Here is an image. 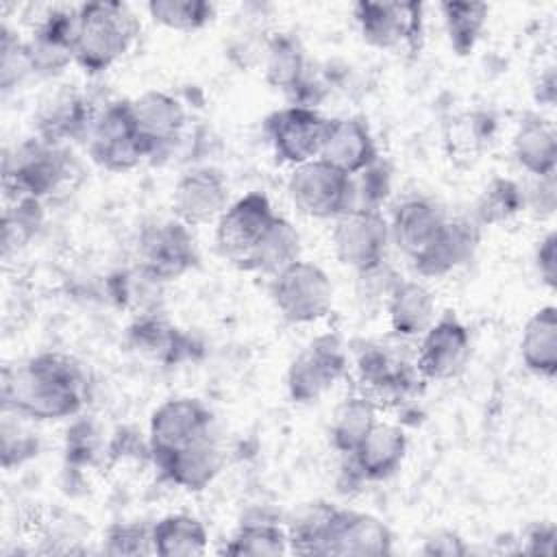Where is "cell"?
I'll list each match as a JSON object with an SVG mask.
<instances>
[{"label": "cell", "mask_w": 557, "mask_h": 557, "mask_svg": "<svg viewBox=\"0 0 557 557\" xmlns=\"http://www.w3.org/2000/svg\"><path fill=\"white\" fill-rule=\"evenodd\" d=\"M87 400V376L67 355L39 352L4 370L2 407L20 418L63 420Z\"/></svg>", "instance_id": "cell-1"}, {"label": "cell", "mask_w": 557, "mask_h": 557, "mask_svg": "<svg viewBox=\"0 0 557 557\" xmlns=\"http://www.w3.org/2000/svg\"><path fill=\"white\" fill-rule=\"evenodd\" d=\"M139 33L135 13L124 2H85L76 9L74 63L87 74L115 65Z\"/></svg>", "instance_id": "cell-2"}, {"label": "cell", "mask_w": 557, "mask_h": 557, "mask_svg": "<svg viewBox=\"0 0 557 557\" xmlns=\"http://www.w3.org/2000/svg\"><path fill=\"white\" fill-rule=\"evenodd\" d=\"M74 174L70 154L41 137H33L4 159V189L13 200H37L61 191Z\"/></svg>", "instance_id": "cell-3"}, {"label": "cell", "mask_w": 557, "mask_h": 557, "mask_svg": "<svg viewBox=\"0 0 557 557\" xmlns=\"http://www.w3.org/2000/svg\"><path fill=\"white\" fill-rule=\"evenodd\" d=\"M87 150L94 163L109 172H128L152 157V146L137 126L131 100H113L96 113Z\"/></svg>", "instance_id": "cell-4"}, {"label": "cell", "mask_w": 557, "mask_h": 557, "mask_svg": "<svg viewBox=\"0 0 557 557\" xmlns=\"http://www.w3.org/2000/svg\"><path fill=\"white\" fill-rule=\"evenodd\" d=\"M276 213L261 191H248L226 207L215 222V248L218 252L239 270L252 268V259Z\"/></svg>", "instance_id": "cell-5"}, {"label": "cell", "mask_w": 557, "mask_h": 557, "mask_svg": "<svg viewBox=\"0 0 557 557\" xmlns=\"http://www.w3.org/2000/svg\"><path fill=\"white\" fill-rule=\"evenodd\" d=\"M270 296L281 318L292 324L318 322L333 307V285L326 272L302 259L272 276Z\"/></svg>", "instance_id": "cell-6"}, {"label": "cell", "mask_w": 557, "mask_h": 557, "mask_svg": "<svg viewBox=\"0 0 557 557\" xmlns=\"http://www.w3.org/2000/svg\"><path fill=\"white\" fill-rule=\"evenodd\" d=\"M287 191L294 207L309 218L337 220L352 209V176L320 157L294 168Z\"/></svg>", "instance_id": "cell-7"}, {"label": "cell", "mask_w": 557, "mask_h": 557, "mask_svg": "<svg viewBox=\"0 0 557 557\" xmlns=\"http://www.w3.org/2000/svg\"><path fill=\"white\" fill-rule=\"evenodd\" d=\"M198 246L181 220L146 224L137 237L139 272L150 281H176L198 263Z\"/></svg>", "instance_id": "cell-8"}, {"label": "cell", "mask_w": 557, "mask_h": 557, "mask_svg": "<svg viewBox=\"0 0 557 557\" xmlns=\"http://www.w3.org/2000/svg\"><path fill=\"white\" fill-rule=\"evenodd\" d=\"M213 437V416L198 398H170L161 403L148 426L152 461Z\"/></svg>", "instance_id": "cell-9"}, {"label": "cell", "mask_w": 557, "mask_h": 557, "mask_svg": "<svg viewBox=\"0 0 557 557\" xmlns=\"http://www.w3.org/2000/svg\"><path fill=\"white\" fill-rule=\"evenodd\" d=\"M348 357L337 335H320L309 342L285 374L287 394L294 403H315L346 374Z\"/></svg>", "instance_id": "cell-10"}, {"label": "cell", "mask_w": 557, "mask_h": 557, "mask_svg": "<svg viewBox=\"0 0 557 557\" xmlns=\"http://www.w3.org/2000/svg\"><path fill=\"white\" fill-rule=\"evenodd\" d=\"M389 222L381 211L352 209L335 220L333 250L342 265L357 274L372 272L385 263L389 246Z\"/></svg>", "instance_id": "cell-11"}, {"label": "cell", "mask_w": 557, "mask_h": 557, "mask_svg": "<svg viewBox=\"0 0 557 557\" xmlns=\"http://www.w3.org/2000/svg\"><path fill=\"white\" fill-rule=\"evenodd\" d=\"M366 44L381 50L420 46L424 33V7L420 2H357L352 7Z\"/></svg>", "instance_id": "cell-12"}, {"label": "cell", "mask_w": 557, "mask_h": 557, "mask_svg": "<svg viewBox=\"0 0 557 557\" xmlns=\"http://www.w3.org/2000/svg\"><path fill=\"white\" fill-rule=\"evenodd\" d=\"M329 120L311 107L289 104L265 117V133L278 161L302 165L320 157Z\"/></svg>", "instance_id": "cell-13"}, {"label": "cell", "mask_w": 557, "mask_h": 557, "mask_svg": "<svg viewBox=\"0 0 557 557\" xmlns=\"http://www.w3.org/2000/svg\"><path fill=\"white\" fill-rule=\"evenodd\" d=\"M416 370L422 381H448L457 376L470 357V333L450 311L437 318L422 335Z\"/></svg>", "instance_id": "cell-14"}, {"label": "cell", "mask_w": 557, "mask_h": 557, "mask_svg": "<svg viewBox=\"0 0 557 557\" xmlns=\"http://www.w3.org/2000/svg\"><path fill=\"white\" fill-rule=\"evenodd\" d=\"M231 189L226 176L211 165L185 172L172 194L174 218L187 226H202L218 222L231 205Z\"/></svg>", "instance_id": "cell-15"}, {"label": "cell", "mask_w": 557, "mask_h": 557, "mask_svg": "<svg viewBox=\"0 0 557 557\" xmlns=\"http://www.w3.org/2000/svg\"><path fill=\"white\" fill-rule=\"evenodd\" d=\"M265 81L289 96L292 104L311 107L322 98V87L309 74L305 48L294 35L276 33L265 48Z\"/></svg>", "instance_id": "cell-16"}, {"label": "cell", "mask_w": 557, "mask_h": 557, "mask_svg": "<svg viewBox=\"0 0 557 557\" xmlns=\"http://www.w3.org/2000/svg\"><path fill=\"white\" fill-rule=\"evenodd\" d=\"M357 372L363 385L361 394L372 398L379 407L385 400L398 403L407 398L413 392L416 383L422 381L416 363H407L405 359L379 344H370L361 350L357 359Z\"/></svg>", "instance_id": "cell-17"}, {"label": "cell", "mask_w": 557, "mask_h": 557, "mask_svg": "<svg viewBox=\"0 0 557 557\" xmlns=\"http://www.w3.org/2000/svg\"><path fill=\"white\" fill-rule=\"evenodd\" d=\"M76 9H52L24 44L30 72L52 76L74 61Z\"/></svg>", "instance_id": "cell-18"}, {"label": "cell", "mask_w": 557, "mask_h": 557, "mask_svg": "<svg viewBox=\"0 0 557 557\" xmlns=\"http://www.w3.org/2000/svg\"><path fill=\"white\" fill-rule=\"evenodd\" d=\"M320 159L355 176L379 161V148L363 120L335 117L329 120Z\"/></svg>", "instance_id": "cell-19"}, {"label": "cell", "mask_w": 557, "mask_h": 557, "mask_svg": "<svg viewBox=\"0 0 557 557\" xmlns=\"http://www.w3.org/2000/svg\"><path fill=\"white\" fill-rule=\"evenodd\" d=\"M446 213L429 198H407L394 209L389 239L409 259H418L446 224Z\"/></svg>", "instance_id": "cell-20"}, {"label": "cell", "mask_w": 557, "mask_h": 557, "mask_svg": "<svg viewBox=\"0 0 557 557\" xmlns=\"http://www.w3.org/2000/svg\"><path fill=\"white\" fill-rule=\"evenodd\" d=\"M407 435L398 424L376 422L366 440L348 455L350 470L359 481H385L403 466Z\"/></svg>", "instance_id": "cell-21"}, {"label": "cell", "mask_w": 557, "mask_h": 557, "mask_svg": "<svg viewBox=\"0 0 557 557\" xmlns=\"http://www.w3.org/2000/svg\"><path fill=\"white\" fill-rule=\"evenodd\" d=\"M479 244V228L466 218H448L433 244L411 261L420 276L437 278L470 261Z\"/></svg>", "instance_id": "cell-22"}, {"label": "cell", "mask_w": 557, "mask_h": 557, "mask_svg": "<svg viewBox=\"0 0 557 557\" xmlns=\"http://www.w3.org/2000/svg\"><path fill=\"white\" fill-rule=\"evenodd\" d=\"M394 535L389 527L372 513L337 509L329 555H387Z\"/></svg>", "instance_id": "cell-23"}, {"label": "cell", "mask_w": 557, "mask_h": 557, "mask_svg": "<svg viewBox=\"0 0 557 557\" xmlns=\"http://www.w3.org/2000/svg\"><path fill=\"white\" fill-rule=\"evenodd\" d=\"M126 344L141 357L176 366L191 359L194 339L157 315H141L126 329Z\"/></svg>", "instance_id": "cell-24"}, {"label": "cell", "mask_w": 557, "mask_h": 557, "mask_svg": "<svg viewBox=\"0 0 557 557\" xmlns=\"http://www.w3.org/2000/svg\"><path fill=\"white\" fill-rule=\"evenodd\" d=\"M94 120L89 102L72 89L52 94L37 111L39 137L57 146L65 139H87Z\"/></svg>", "instance_id": "cell-25"}, {"label": "cell", "mask_w": 557, "mask_h": 557, "mask_svg": "<svg viewBox=\"0 0 557 557\" xmlns=\"http://www.w3.org/2000/svg\"><path fill=\"white\" fill-rule=\"evenodd\" d=\"M131 102L137 126L152 146V157L170 148L181 137L187 113L174 96L152 89Z\"/></svg>", "instance_id": "cell-26"}, {"label": "cell", "mask_w": 557, "mask_h": 557, "mask_svg": "<svg viewBox=\"0 0 557 557\" xmlns=\"http://www.w3.org/2000/svg\"><path fill=\"white\" fill-rule=\"evenodd\" d=\"M163 479L187 492H202L222 468V455L213 437L154 461Z\"/></svg>", "instance_id": "cell-27"}, {"label": "cell", "mask_w": 557, "mask_h": 557, "mask_svg": "<svg viewBox=\"0 0 557 557\" xmlns=\"http://www.w3.org/2000/svg\"><path fill=\"white\" fill-rule=\"evenodd\" d=\"M389 326L398 337H418L435 322L433 294L416 281H396L387 294Z\"/></svg>", "instance_id": "cell-28"}, {"label": "cell", "mask_w": 557, "mask_h": 557, "mask_svg": "<svg viewBox=\"0 0 557 557\" xmlns=\"http://www.w3.org/2000/svg\"><path fill=\"white\" fill-rule=\"evenodd\" d=\"M513 157L531 176H555L557 137L553 124L540 115H527L513 135Z\"/></svg>", "instance_id": "cell-29"}, {"label": "cell", "mask_w": 557, "mask_h": 557, "mask_svg": "<svg viewBox=\"0 0 557 557\" xmlns=\"http://www.w3.org/2000/svg\"><path fill=\"white\" fill-rule=\"evenodd\" d=\"M522 363L529 372L553 379L557 372V309L553 305L540 307L524 326L520 339Z\"/></svg>", "instance_id": "cell-30"}, {"label": "cell", "mask_w": 557, "mask_h": 557, "mask_svg": "<svg viewBox=\"0 0 557 557\" xmlns=\"http://www.w3.org/2000/svg\"><path fill=\"white\" fill-rule=\"evenodd\" d=\"M152 553L161 557H194L209 546L205 524L189 513H170L150 527Z\"/></svg>", "instance_id": "cell-31"}, {"label": "cell", "mask_w": 557, "mask_h": 557, "mask_svg": "<svg viewBox=\"0 0 557 557\" xmlns=\"http://www.w3.org/2000/svg\"><path fill=\"white\" fill-rule=\"evenodd\" d=\"M337 509L339 507L322 500L307 503L296 509L294 518L285 527L289 537V550L298 555H329V542Z\"/></svg>", "instance_id": "cell-32"}, {"label": "cell", "mask_w": 557, "mask_h": 557, "mask_svg": "<svg viewBox=\"0 0 557 557\" xmlns=\"http://www.w3.org/2000/svg\"><path fill=\"white\" fill-rule=\"evenodd\" d=\"M379 405L366 394H355L344 398L331 418V444L342 455H352L357 446L372 431L376 420Z\"/></svg>", "instance_id": "cell-33"}, {"label": "cell", "mask_w": 557, "mask_h": 557, "mask_svg": "<svg viewBox=\"0 0 557 557\" xmlns=\"http://www.w3.org/2000/svg\"><path fill=\"white\" fill-rule=\"evenodd\" d=\"M289 550L287 529L270 520H246L233 531L222 553L226 555H255L274 557Z\"/></svg>", "instance_id": "cell-34"}, {"label": "cell", "mask_w": 557, "mask_h": 557, "mask_svg": "<svg viewBox=\"0 0 557 557\" xmlns=\"http://www.w3.org/2000/svg\"><path fill=\"white\" fill-rule=\"evenodd\" d=\"M444 28L450 48L463 57L470 54L485 28L487 4L483 2H444L442 7Z\"/></svg>", "instance_id": "cell-35"}, {"label": "cell", "mask_w": 557, "mask_h": 557, "mask_svg": "<svg viewBox=\"0 0 557 557\" xmlns=\"http://www.w3.org/2000/svg\"><path fill=\"white\" fill-rule=\"evenodd\" d=\"M300 259V235L294 224L281 215H276L268 235L255 252L250 272H268L276 274L289 263Z\"/></svg>", "instance_id": "cell-36"}, {"label": "cell", "mask_w": 557, "mask_h": 557, "mask_svg": "<svg viewBox=\"0 0 557 557\" xmlns=\"http://www.w3.org/2000/svg\"><path fill=\"white\" fill-rule=\"evenodd\" d=\"M527 205L524 189L511 178H492L476 200L479 224H503L520 213Z\"/></svg>", "instance_id": "cell-37"}, {"label": "cell", "mask_w": 557, "mask_h": 557, "mask_svg": "<svg viewBox=\"0 0 557 557\" xmlns=\"http://www.w3.org/2000/svg\"><path fill=\"white\" fill-rule=\"evenodd\" d=\"M148 13L170 30L194 33L215 17V7L205 0H152L148 2Z\"/></svg>", "instance_id": "cell-38"}, {"label": "cell", "mask_w": 557, "mask_h": 557, "mask_svg": "<svg viewBox=\"0 0 557 557\" xmlns=\"http://www.w3.org/2000/svg\"><path fill=\"white\" fill-rule=\"evenodd\" d=\"M389 172L381 165V161H376L368 170L352 176V209L379 211L389 196Z\"/></svg>", "instance_id": "cell-39"}, {"label": "cell", "mask_w": 557, "mask_h": 557, "mask_svg": "<svg viewBox=\"0 0 557 557\" xmlns=\"http://www.w3.org/2000/svg\"><path fill=\"white\" fill-rule=\"evenodd\" d=\"M39 202L37 200H15V205L4 213V252L11 246L24 244L39 224Z\"/></svg>", "instance_id": "cell-40"}, {"label": "cell", "mask_w": 557, "mask_h": 557, "mask_svg": "<svg viewBox=\"0 0 557 557\" xmlns=\"http://www.w3.org/2000/svg\"><path fill=\"white\" fill-rule=\"evenodd\" d=\"M104 553L109 555H146L152 553L150 527L113 524L107 529Z\"/></svg>", "instance_id": "cell-41"}, {"label": "cell", "mask_w": 557, "mask_h": 557, "mask_svg": "<svg viewBox=\"0 0 557 557\" xmlns=\"http://www.w3.org/2000/svg\"><path fill=\"white\" fill-rule=\"evenodd\" d=\"M30 72L24 44L9 33V28H2V87L11 89L13 83H17L24 74Z\"/></svg>", "instance_id": "cell-42"}, {"label": "cell", "mask_w": 557, "mask_h": 557, "mask_svg": "<svg viewBox=\"0 0 557 557\" xmlns=\"http://www.w3.org/2000/svg\"><path fill=\"white\" fill-rule=\"evenodd\" d=\"M557 235L550 231L537 242L535 250V265L540 272V278L546 287H555L557 283Z\"/></svg>", "instance_id": "cell-43"}, {"label": "cell", "mask_w": 557, "mask_h": 557, "mask_svg": "<svg viewBox=\"0 0 557 557\" xmlns=\"http://www.w3.org/2000/svg\"><path fill=\"white\" fill-rule=\"evenodd\" d=\"M424 555H442V557H457V555H466L468 548L463 544V540L453 533V531H437L433 533L424 546H422Z\"/></svg>", "instance_id": "cell-44"}, {"label": "cell", "mask_w": 557, "mask_h": 557, "mask_svg": "<svg viewBox=\"0 0 557 557\" xmlns=\"http://www.w3.org/2000/svg\"><path fill=\"white\" fill-rule=\"evenodd\" d=\"M529 546L524 548V553H540V555H550L553 553V542H555V527L553 524H537L529 537H527Z\"/></svg>", "instance_id": "cell-45"}]
</instances>
